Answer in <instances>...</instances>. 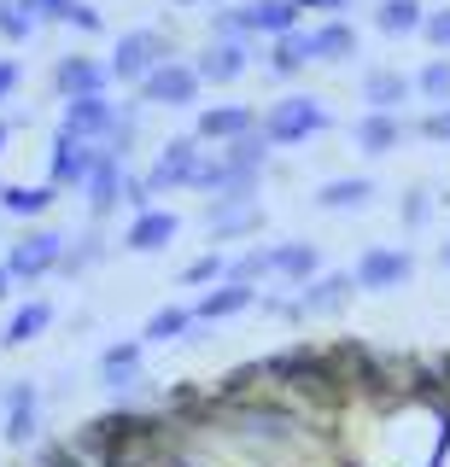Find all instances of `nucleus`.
<instances>
[{
	"mask_svg": "<svg viewBox=\"0 0 450 467\" xmlns=\"http://www.w3.org/2000/svg\"><path fill=\"white\" fill-rule=\"evenodd\" d=\"M223 281H235V286H264V281H275V269H269V245H264V240L240 245V252L228 257Z\"/></svg>",
	"mask_w": 450,
	"mask_h": 467,
	"instance_id": "30",
	"label": "nucleus"
},
{
	"mask_svg": "<svg viewBox=\"0 0 450 467\" xmlns=\"http://www.w3.org/2000/svg\"><path fill=\"white\" fill-rule=\"evenodd\" d=\"M269 269L281 286H304L322 275V245L316 240H269Z\"/></svg>",
	"mask_w": 450,
	"mask_h": 467,
	"instance_id": "16",
	"label": "nucleus"
},
{
	"mask_svg": "<svg viewBox=\"0 0 450 467\" xmlns=\"http://www.w3.org/2000/svg\"><path fill=\"white\" fill-rule=\"evenodd\" d=\"M421 36H427L433 53H450V6H433L427 24H421Z\"/></svg>",
	"mask_w": 450,
	"mask_h": 467,
	"instance_id": "39",
	"label": "nucleus"
},
{
	"mask_svg": "<svg viewBox=\"0 0 450 467\" xmlns=\"http://www.w3.org/2000/svg\"><path fill=\"white\" fill-rule=\"evenodd\" d=\"M123 204H129V211H152V193H147V175H141V170H129V182H123Z\"/></svg>",
	"mask_w": 450,
	"mask_h": 467,
	"instance_id": "42",
	"label": "nucleus"
},
{
	"mask_svg": "<svg viewBox=\"0 0 450 467\" xmlns=\"http://www.w3.org/2000/svg\"><path fill=\"white\" fill-rule=\"evenodd\" d=\"M94 152L99 146L94 140H82V135H53V146H47V182L53 187H82L89 182V170H94Z\"/></svg>",
	"mask_w": 450,
	"mask_h": 467,
	"instance_id": "13",
	"label": "nucleus"
},
{
	"mask_svg": "<svg viewBox=\"0 0 450 467\" xmlns=\"http://www.w3.org/2000/svg\"><path fill=\"white\" fill-rule=\"evenodd\" d=\"M357 24L351 18H322L310 29V53H316V65H351L357 58Z\"/></svg>",
	"mask_w": 450,
	"mask_h": 467,
	"instance_id": "22",
	"label": "nucleus"
},
{
	"mask_svg": "<svg viewBox=\"0 0 450 467\" xmlns=\"http://www.w3.org/2000/svg\"><path fill=\"white\" fill-rule=\"evenodd\" d=\"M439 263H445V269H450V240H445V245H439Z\"/></svg>",
	"mask_w": 450,
	"mask_h": 467,
	"instance_id": "49",
	"label": "nucleus"
},
{
	"mask_svg": "<svg viewBox=\"0 0 450 467\" xmlns=\"http://www.w3.org/2000/svg\"><path fill=\"white\" fill-rule=\"evenodd\" d=\"M223 269H228V257H223V252H199V257H187V263H182V275H176V281L205 292V286L223 281Z\"/></svg>",
	"mask_w": 450,
	"mask_h": 467,
	"instance_id": "33",
	"label": "nucleus"
},
{
	"mask_svg": "<svg viewBox=\"0 0 450 467\" xmlns=\"http://www.w3.org/2000/svg\"><path fill=\"white\" fill-rule=\"evenodd\" d=\"M293 6H298V12H316V18H345L357 0H293Z\"/></svg>",
	"mask_w": 450,
	"mask_h": 467,
	"instance_id": "44",
	"label": "nucleus"
},
{
	"mask_svg": "<svg viewBox=\"0 0 450 467\" xmlns=\"http://www.w3.org/2000/svg\"><path fill=\"white\" fill-rule=\"evenodd\" d=\"M65 29H77V36H99V29H106V12L99 6H89V0H82L77 12H70V24Z\"/></svg>",
	"mask_w": 450,
	"mask_h": 467,
	"instance_id": "43",
	"label": "nucleus"
},
{
	"mask_svg": "<svg viewBox=\"0 0 450 467\" xmlns=\"http://www.w3.org/2000/svg\"><path fill=\"white\" fill-rule=\"evenodd\" d=\"M264 65H269V77H275V82H293L304 65H316V53H310V29H287V36H275L269 47H264Z\"/></svg>",
	"mask_w": 450,
	"mask_h": 467,
	"instance_id": "25",
	"label": "nucleus"
},
{
	"mask_svg": "<svg viewBox=\"0 0 450 467\" xmlns=\"http://www.w3.org/2000/svg\"><path fill=\"white\" fill-rule=\"evenodd\" d=\"M18 123H24V117H18ZM18 123H12V117H0V152L12 146V129H18Z\"/></svg>",
	"mask_w": 450,
	"mask_h": 467,
	"instance_id": "46",
	"label": "nucleus"
},
{
	"mask_svg": "<svg viewBox=\"0 0 450 467\" xmlns=\"http://www.w3.org/2000/svg\"><path fill=\"white\" fill-rule=\"evenodd\" d=\"M351 281H357V292H398L415 281V252H403V245H369L351 263Z\"/></svg>",
	"mask_w": 450,
	"mask_h": 467,
	"instance_id": "6",
	"label": "nucleus"
},
{
	"mask_svg": "<svg viewBox=\"0 0 450 467\" xmlns=\"http://www.w3.org/2000/svg\"><path fill=\"white\" fill-rule=\"evenodd\" d=\"M94 263H106V240H99V228L89 223V234H70L65 263H59V281H82Z\"/></svg>",
	"mask_w": 450,
	"mask_h": 467,
	"instance_id": "29",
	"label": "nucleus"
},
{
	"mask_svg": "<svg viewBox=\"0 0 450 467\" xmlns=\"http://www.w3.org/2000/svg\"><path fill=\"white\" fill-rule=\"evenodd\" d=\"M199 223L211 228V240L252 245L257 234L269 228V216H264V204H235V211H211V204H199Z\"/></svg>",
	"mask_w": 450,
	"mask_h": 467,
	"instance_id": "17",
	"label": "nucleus"
},
{
	"mask_svg": "<svg viewBox=\"0 0 450 467\" xmlns=\"http://www.w3.org/2000/svg\"><path fill=\"white\" fill-rule=\"evenodd\" d=\"M41 427H47V409H6V415H0V438H6L12 450L41 444Z\"/></svg>",
	"mask_w": 450,
	"mask_h": 467,
	"instance_id": "31",
	"label": "nucleus"
},
{
	"mask_svg": "<svg viewBox=\"0 0 450 467\" xmlns=\"http://www.w3.org/2000/svg\"><path fill=\"white\" fill-rule=\"evenodd\" d=\"M187 333H194V304H164V310H152L147 316V327L135 333L141 345H176V339H187Z\"/></svg>",
	"mask_w": 450,
	"mask_h": 467,
	"instance_id": "27",
	"label": "nucleus"
},
{
	"mask_svg": "<svg viewBox=\"0 0 450 467\" xmlns=\"http://www.w3.org/2000/svg\"><path fill=\"white\" fill-rule=\"evenodd\" d=\"M264 58V47L257 41H205L187 65H194V77L199 82H211V88H228V82H240L246 70Z\"/></svg>",
	"mask_w": 450,
	"mask_h": 467,
	"instance_id": "7",
	"label": "nucleus"
},
{
	"mask_svg": "<svg viewBox=\"0 0 450 467\" xmlns=\"http://www.w3.org/2000/svg\"><path fill=\"white\" fill-rule=\"evenodd\" d=\"M257 298H264V286H235V281H216L199 292L194 304V327H223V321H235L246 310H257Z\"/></svg>",
	"mask_w": 450,
	"mask_h": 467,
	"instance_id": "10",
	"label": "nucleus"
},
{
	"mask_svg": "<svg viewBox=\"0 0 450 467\" xmlns=\"http://www.w3.org/2000/svg\"><path fill=\"white\" fill-rule=\"evenodd\" d=\"M398 216H403V228H427L433 223V193L427 187H410V193H403V204H398Z\"/></svg>",
	"mask_w": 450,
	"mask_h": 467,
	"instance_id": "37",
	"label": "nucleus"
},
{
	"mask_svg": "<svg viewBox=\"0 0 450 467\" xmlns=\"http://www.w3.org/2000/svg\"><path fill=\"white\" fill-rule=\"evenodd\" d=\"M257 106H246V99H228V106H205L194 117V135L205 140V146H228V140H240V135H252L257 129Z\"/></svg>",
	"mask_w": 450,
	"mask_h": 467,
	"instance_id": "12",
	"label": "nucleus"
},
{
	"mask_svg": "<svg viewBox=\"0 0 450 467\" xmlns=\"http://www.w3.org/2000/svg\"><path fill=\"white\" fill-rule=\"evenodd\" d=\"M257 129L269 135V146H304V140H316V135H328L333 129V111L322 106V94H287V99H275V106L257 117Z\"/></svg>",
	"mask_w": 450,
	"mask_h": 467,
	"instance_id": "1",
	"label": "nucleus"
},
{
	"mask_svg": "<svg viewBox=\"0 0 450 467\" xmlns=\"http://www.w3.org/2000/svg\"><path fill=\"white\" fill-rule=\"evenodd\" d=\"M415 99V82L403 77V70H392V65H369L362 70V106L369 111H403Z\"/></svg>",
	"mask_w": 450,
	"mask_h": 467,
	"instance_id": "21",
	"label": "nucleus"
},
{
	"mask_svg": "<svg viewBox=\"0 0 450 467\" xmlns=\"http://www.w3.org/2000/svg\"><path fill=\"white\" fill-rule=\"evenodd\" d=\"M403 135H410V123H403L398 111H362V117H357V129H351V140H357V152H362V158H386V152H398Z\"/></svg>",
	"mask_w": 450,
	"mask_h": 467,
	"instance_id": "19",
	"label": "nucleus"
},
{
	"mask_svg": "<svg viewBox=\"0 0 450 467\" xmlns=\"http://www.w3.org/2000/svg\"><path fill=\"white\" fill-rule=\"evenodd\" d=\"M415 135L433 140V146H450V106H433V111L415 123Z\"/></svg>",
	"mask_w": 450,
	"mask_h": 467,
	"instance_id": "41",
	"label": "nucleus"
},
{
	"mask_svg": "<svg viewBox=\"0 0 450 467\" xmlns=\"http://www.w3.org/2000/svg\"><path fill=\"white\" fill-rule=\"evenodd\" d=\"M65 187H53V182H12V187H0V216H24V223H36V216H47L53 204H59Z\"/></svg>",
	"mask_w": 450,
	"mask_h": 467,
	"instance_id": "24",
	"label": "nucleus"
},
{
	"mask_svg": "<svg viewBox=\"0 0 450 467\" xmlns=\"http://www.w3.org/2000/svg\"><path fill=\"white\" fill-rule=\"evenodd\" d=\"M6 292H12V275H6V263H0V304H6Z\"/></svg>",
	"mask_w": 450,
	"mask_h": 467,
	"instance_id": "48",
	"label": "nucleus"
},
{
	"mask_svg": "<svg viewBox=\"0 0 450 467\" xmlns=\"http://www.w3.org/2000/svg\"><path fill=\"white\" fill-rule=\"evenodd\" d=\"M47 88L59 94V106H65V99L111 94V65H106V58H94V53H65V58H53Z\"/></svg>",
	"mask_w": 450,
	"mask_h": 467,
	"instance_id": "4",
	"label": "nucleus"
},
{
	"mask_svg": "<svg viewBox=\"0 0 450 467\" xmlns=\"http://www.w3.org/2000/svg\"><path fill=\"white\" fill-rule=\"evenodd\" d=\"M257 310L275 316V321H293V327H298V321H310V310H304L298 292H264V298H257Z\"/></svg>",
	"mask_w": 450,
	"mask_h": 467,
	"instance_id": "35",
	"label": "nucleus"
},
{
	"mask_svg": "<svg viewBox=\"0 0 450 467\" xmlns=\"http://www.w3.org/2000/svg\"><path fill=\"white\" fill-rule=\"evenodd\" d=\"M24 6H30L36 24H70V12H77L82 0H24Z\"/></svg>",
	"mask_w": 450,
	"mask_h": 467,
	"instance_id": "40",
	"label": "nucleus"
},
{
	"mask_svg": "<svg viewBox=\"0 0 450 467\" xmlns=\"http://www.w3.org/2000/svg\"><path fill=\"white\" fill-rule=\"evenodd\" d=\"M199 82L194 77V65H187V58H170V65H158V70H147V82L135 88V99L141 106H164V111H187L199 99Z\"/></svg>",
	"mask_w": 450,
	"mask_h": 467,
	"instance_id": "8",
	"label": "nucleus"
},
{
	"mask_svg": "<svg viewBox=\"0 0 450 467\" xmlns=\"http://www.w3.org/2000/svg\"><path fill=\"white\" fill-rule=\"evenodd\" d=\"M205 158V140L187 129V135H170L164 146H158V158L141 175H147V193L158 199V193H176V187H187V175H194V164Z\"/></svg>",
	"mask_w": 450,
	"mask_h": 467,
	"instance_id": "5",
	"label": "nucleus"
},
{
	"mask_svg": "<svg viewBox=\"0 0 450 467\" xmlns=\"http://www.w3.org/2000/svg\"><path fill=\"white\" fill-rule=\"evenodd\" d=\"M36 18H30V6L24 0H0V41H12V47H24V41L36 36Z\"/></svg>",
	"mask_w": 450,
	"mask_h": 467,
	"instance_id": "34",
	"label": "nucleus"
},
{
	"mask_svg": "<svg viewBox=\"0 0 450 467\" xmlns=\"http://www.w3.org/2000/svg\"><path fill=\"white\" fill-rule=\"evenodd\" d=\"M170 6H211L216 12V6H235V0H170Z\"/></svg>",
	"mask_w": 450,
	"mask_h": 467,
	"instance_id": "47",
	"label": "nucleus"
},
{
	"mask_svg": "<svg viewBox=\"0 0 450 467\" xmlns=\"http://www.w3.org/2000/svg\"><path fill=\"white\" fill-rule=\"evenodd\" d=\"M445 199H450V193H445Z\"/></svg>",
	"mask_w": 450,
	"mask_h": 467,
	"instance_id": "51",
	"label": "nucleus"
},
{
	"mask_svg": "<svg viewBox=\"0 0 450 467\" xmlns=\"http://www.w3.org/2000/svg\"><path fill=\"white\" fill-rule=\"evenodd\" d=\"M216 152H223V164H228V175H257V182H264L269 175V158H275V146H269V135L264 129H252V135H240V140H228V146H216Z\"/></svg>",
	"mask_w": 450,
	"mask_h": 467,
	"instance_id": "26",
	"label": "nucleus"
},
{
	"mask_svg": "<svg viewBox=\"0 0 450 467\" xmlns=\"http://www.w3.org/2000/svg\"><path fill=\"white\" fill-rule=\"evenodd\" d=\"M6 409H47V398H41L36 379H12V386H0V415Z\"/></svg>",
	"mask_w": 450,
	"mask_h": 467,
	"instance_id": "36",
	"label": "nucleus"
},
{
	"mask_svg": "<svg viewBox=\"0 0 450 467\" xmlns=\"http://www.w3.org/2000/svg\"><path fill=\"white\" fill-rule=\"evenodd\" d=\"M421 24H427V6H421V0H381V6H374V29L392 36V41L421 36Z\"/></svg>",
	"mask_w": 450,
	"mask_h": 467,
	"instance_id": "28",
	"label": "nucleus"
},
{
	"mask_svg": "<svg viewBox=\"0 0 450 467\" xmlns=\"http://www.w3.org/2000/svg\"><path fill=\"white\" fill-rule=\"evenodd\" d=\"M176 58V41L164 36V29H123L118 41H111V82H123V88H141L147 82V70L158 65H170Z\"/></svg>",
	"mask_w": 450,
	"mask_h": 467,
	"instance_id": "3",
	"label": "nucleus"
},
{
	"mask_svg": "<svg viewBox=\"0 0 450 467\" xmlns=\"http://www.w3.org/2000/svg\"><path fill=\"white\" fill-rule=\"evenodd\" d=\"M298 298H304V310L316 321H340L351 310V298H357V281H351V269H322L316 281L298 286Z\"/></svg>",
	"mask_w": 450,
	"mask_h": 467,
	"instance_id": "11",
	"label": "nucleus"
},
{
	"mask_svg": "<svg viewBox=\"0 0 450 467\" xmlns=\"http://www.w3.org/2000/svg\"><path fill=\"white\" fill-rule=\"evenodd\" d=\"M59 321V310H53V298H24L18 310L6 316V327H0V350H24V345H36L41 333Z\"/></svg>",
	"mask_w": 450,
	"mask_h": 467,
	"instance_id": "20",
	"label": "nucleus"
},
{
	"mask_svg": "<svg viewBox=\"0 0 450 467\" xmlns=\"http://www.w3.org/2000/svg\"><path fill=\"white\" fill-rule=\"evenodd\" d=\"M111 123H118V99L111 94H94V99H65L59 106V129L65 135H82V140H106Z\"/></svg>",
	"mask_w": 450,
	"mask_h": 467,
	"instance_id": "14",
	"label": "nucleus"
},
{
	"mask_svg": "<svg viewBox=\"0 0 450 467\" xmlns=\"http://www.w3.org/2000/svg\"><path fill=\"white\" fill-rule=\"evenodd\" d=\"M374 193H381L374 175H328L316 187V211H369Z\"/></svg>",
	"mask_w": 450,
	"mask_h": 467,
	"instance_id": "23",
	"label": "nucleus"
},
{
	"mask_svg": "<svg viewBox=\"0 0 450 467\" xmlns=\"http://www.w3.org/2000/svg\"><path fill=\"white\" fill-rule=\"evenodd\" d=\"M18 88H24V65H18V58H0V106H6Z\"/></svg>",
	"mask_w": 450,
	"mask_h": 467,
	"instance_id": "45",
	"label": "nucleus"
},
{
	"mask_svg": "<svg viewBox=\"0 0 450 467\" xmlns=\"http://www.w3.org/2000/svg\"><path fill=\"white\" fill-rule=\"evenodd\" d=\"M240 18H246V36L257 41H275L287 36V29H304V12L293 6V0H235Z\"/></svg>",
	"mask_w": 450,
	"mask_h": 467,
	"instance_id": "18",
	"label": "nucleus"
},
{
	"mask_svg": "<svg viewBox=\"0 0 450 467\" xmlns=\"http://www.w3.org/2000/svg\"><path fill=\"white\" fill-rule=\"evenodd\" d=\"M410 82H415V99H433V106H450V53L427 58V65H421Z\"/></svg>",
	"mask_w": 450,
	"mask_h": 467,
	"instance_id": "32",
	"label": "nucleus"
},
{
	"mask_svg": "<svg viewBox=\"0 0 450 467\" xmlns=\"http://www.w3.org/2000/svg\"><path fill=\"white\" fill-rule=\"evenodd\" d=\"M36 467H82V462H77V450H70L65 438H41V444H36Z\"/></svg>",
	"mask_w": 450,
	"mask_h": 467,
	"instance_id": "38",
	"label": "nucleus"
},
{
	"mask_svg": "<svg viewBox=\"0 0 450 467\" xmlns=\"http://www.w3.org/2000/svg\"><path fill=\"white\" fill-rule=\"evenodd\" d=\"M176 234H182V216L164 211V204H152V211H141L135 223H129V234H123L118 245H123L129 257H152V252H164Z\"/></svg>",
	"mask_w": 450,
	"mask_h": 467,
	"instance_id": "15",
	"label": "nucleus"
},
{
	"mask_svg": "<svg viewBox=\"0 0 450 467\" xmlns=\"http://www.w3.org/2000/svg\"><path fill=\"white\" fill-rule=\"evenodd\" d=\"M123 182H129V164H123V158L94 152V170H89V182H82V193H89V223L94 228L123 204Z\"/></svg>",
	"mask_w": 450,
	"mask_h": 467,
	"instance_id": "9",
	"label": "nucleus"
},
{
	"mask_svg": "<svg viewBox=\"0 0 450 467\" xmlns=\"http://www.w3.org/2000/svg\"><path fill=\"white\" fill-rule=\"evenodd\" d=\"M0 187H6V182H0Z\"/></svg>",
	"mask_w": 450,
	"mask_h": 467,
	"instance_id": "50",
	"label": "nucleus"
},
{
	"mask_svg": "<svg viewBox=\"0 0 450 467\" xmlns=\"http://www.w3.org/2000/svg\"><path fill=\"white\" fill-rule=\"evenodd\" d=\"M65 245H70L65 228H30L24 240H12V252L0 257V263H6L12 286H41V281H53V275H59Z\"/></svg>",
	"mask_w": 450,
	"mask_h": 467,
	"instance_id": "2",
	"label": "nucleus"
}]
</instances>
